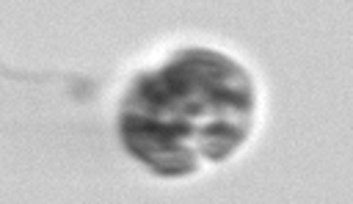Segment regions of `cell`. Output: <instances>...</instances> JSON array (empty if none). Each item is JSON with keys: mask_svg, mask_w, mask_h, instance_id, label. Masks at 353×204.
Instances as JSON below:
<instances>
[{"mask_svg": "<svg viewBox=\"0 0 353 204\" xmlns=\"http://www.w3.org/2000/svg\"><path fill=\"white\" fill-rule=\"evenodd\" d=\"M254 108V80L234 58L190 47L135 77L119 110V135L154 174L188 176L243 146Z\"/></svg>", "mask_w": 353, "mask_h": 204, "instance_id": "obj_1", "label": "cell"}]
</instances>
